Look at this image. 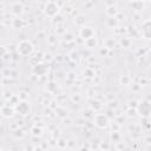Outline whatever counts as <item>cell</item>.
<instances>
[{
    "label": "cell",
    "mask_w": 151,
    "mask_h": 151,
    "mask_svg": "<svg viewBox=\"0 0 151 151\" xmlns=\"http://www.w3.org/2000/svg\"><path fill=\"white\" fill-rule=\"evenodd\" d=\"M103 107V105H101V103L99 101V100H92V103H91V109L93 110V111H99L100 109Z\"/></svg>",
    "instance_id": "2e32d148"
},
{
    "label": "cell",
    "mask_w": 151,
    "mask_h": 151,
    "mask_svg": "<svg viewBox=\"0 0 151 151\" xmlns=\"http://www.w3.org/2000/svg\"><path fill=\"white\" fill-rule=\"evenodd\" d=\"M113 46H114V40H113L112 38H109V39L105 40V47H107V48L110 50V48H112Z\"/></svg>",
    "instance_id": "d6986e66"
},
{
    "label": "cell",
    "mask_w": 151,
    "mask_h": 151,
    "mask_svg": "<svg viewBox=\"0 0 151 151\" xmlns=\"http://www.w3.org/2000/svg\"><path fill=\"white\" fill-rule=\"evenodd\" d=\"M79 35H80V38H83V40H86L88 38L94 37V31H93L92 27L84 25V26H81V28L79 31Z\"/></svg>",
    "instance_id": "52a82bcc"
},
{
    "label": "cell",
    "mask_w": 151,
    "mask_h": 151,
    "mask_svg": "<svg viewBox=\"0 0 151 151\" xmlns=\"http://www.w3.org/2000/svg\"><path fill=\"white\" fill-rule=\"evenodd\" d=\"M47 72V66L44 63H37L33 65V73L37 76H42Z\"/></svg>",
    "instance_id": "ba28073f"
},
{
    "label": "cell",
    "mask_w": 151,
    "mask_h": 151,
    "mask_svg": "<svg viewBox=\"0 0 151 151\" xmlns=\"http://www.w3.org/2000/svg\"><path fill=\"white\" fill-rule=\"evenodd\" d=\"M140 32H142V35H143L144 39L151 40V19L145 20V21L142 24Z\"/></svg>",
    "instance_id": "8992f818"
},
{
    "label": "cell",
    "mask_w": 151,
    "mask_h": 151,
    "mask_svg": "<svg viewBox=\"0 0 151 151\" xmlns=\"http://www.w3.org/2000/svg\"><path fill=\"white\" fill-rule=\"evenodd\" d=\"M131 7L136 11H140L144 8V1L143 0H133L131 2Z\"/></svg>",
    "instance_id": "4fadbf2b"
},
{
    "label": "cell",
    "mask_w": 151,
    "mask_h": 151,
    "mask_svg": "<svg viewBox=\"0 0 151 151\" xmlns=\"http://www.w3.org/2000/svg\"><path fill=\"white\" fill-rule=\"evenodd\" d=\"M11 9H12V13L14 15H20L24 12V6L20 2H14V4H12Z\"/></svg>",
    "instance_id": "30bf717a"
},
{
    "label": "cell",
    "mask_w": 151,
    "mask_h": 151,
    "mask_svg": "<svg viewBox=\"0 0 151 151\" xmlns=\"http://www.w3.org/2000/svg\"><path fill=\"white\" fill-rule=\"evenodd\" d=\"M84 42H85L86 47H88V48H93V47H97V44H98V41H97V38H96V37L88 38V39L84 40Z\"/></svg>",
    "instance_id": "7c38bea8"
},
{
    "label": "cell",
    "mask_w": 151,
    "mask_h": 151,
    "mask_svg": "<svg viewBox=\"0 0 151 151\" xmlns=\"http://www.w3.org/2000/svg\"><path fill=\"white\" fill-rule=\"evenodd\" d=\"M24 26H25V21L22 19H19V18L13 19V21H12V27L13 28H22Z\"/></svg>",
    "instance_id": "5bb4252c"
},
{
    "label": "cell",
    "mask_w": 151,
    "mask_h": 151,
    "mask_svg": "<svg viewBox=\"0 0 151 151\" xmlns=\"http://www.w3.org/2000/svg\"><path fill=\"white\" fill-rule=\"evenodd\" d=\"M60 12V7L57 2L54 1H48L46 2L45 7H44V13L46 17H50V18H53V17H57Z\"/></svg>",
    "instance_id": "7a4b0ae2"
},
{
    "label": "cell",
    "mask_w": 151,
    "mask_h": 151,
    "mask_svg": "<svg viewBox=\"0 0 151 151\" xmlns=\"http://www.w3.org/2000/svg\"><path fill=\"white\" fill-rule=\"evenodd\" d=\"M93 123L99 129H106L110 124V120L105 113H97L93 116Z\"/></svg>",
    "instance_id": "277c9868"
},
{
    "label": "cell",
    "mask_w": 151,
    "mask_h": 151,
    "mask_svg": "<svg viewBox=\"0 0 151 151\" xmlns=\"http://www.w3.org/2000/svg\"><path fill=\"white\" fill-rule=\"evenodd\" d=\"M78 57H79V54H78L77 52L73 51V52L71 53V59H72V60H78Z\"/></svg>",
    "instance_id": "603a6c76"
},
{
    "label": "cell",
    "mask_w": 151,
    "mask_h": 151,
    "mask_svg": "<svg viewBox=\"0 0 151 151\" xmlns=\"http://www.w3.org/2000/svg\"><path fill=\"white\" fill-rule=\"evenodd\" d=\"M105 13L109 18H116V15L118 14V8L114 5H109L105 9Z\"/></svg>",
    "instance_id": "8fae6325"
},
{
    "label": "cell",
    "mask_w": 151,
    "mask_h": 151,
    "mask_svg": "<svg viewBox=\"0 0 151 151\" xmlns=\"http://www.w3.org/2000/svg\"><path fill=\"white\" fill-rule=\"evenodd\" d=\"M136 112H137V109H136V110H133V109H132V110H131V109L127 110V114H129L130 117H131V116L134 117V116H136Z\"/></svg>",
    "instance_id": "7402d4cb"
},
{
    "label": "cell",
    "mask_w": 151,
    "mask_h": 151,
    "mask_svg": "<svg viewBox=\"0 0 151 151\" xmlns=\"http://www.w3.org/2000/svg\"><path fill=\"white\" fill-rule=\"evenodd\" d=\"M85 20H86V18H85V15H83V14H79L77 18H76V20H74V22L78 25V26H84L85 25Z\"/></svg>",
    "instance_id": "9a60e30c"
},
{
    "label": "cell",
    "mask_w": 151,
    "mask_h": 151,
    "mask_svg": "<svg viewBox=\"0 0 151 151\" xmlns=\"http://www.w3.org/2000/svg\"><path fill=\"white\" fill-rule=\"evenodd\" d=\"M137 113H139L142 117L147 118L151 116V103L147 100H140L137 105Z\"/></svg>",
    "instance_id": "3957f363"
},
{
    "label": "cell",
    "mask_w": 151,
    "mask_h": 151,
    "mask_svg": "<svg viewBox=\"0 0 151 151\" xmlns=\"http://www.w3.org/2000/svg\"><path fill=\"white\" fill-rule=\"evenodd\" d=\"M31 132H32L33 136H40V134H41V129L35 126V127H33V129L31 130Z\"/></svg>",
    "instance_id": "ffe728a7"
},
{
    "label": "cell",
    "mask_w": 151,
    "mask_h": 151,
    "mask_svg": "<svg viewBox=\"0 0 151 151\" xmlns=\"http://www.w3.org/2000/svg\"><path fill=\"white\" fill-rule=\"evenodd\" d=\"M15 111L21 114V116H27L29 112H31V106H29V103L27 100H19L17 104H15Z\"/></svg>",
    "instance_id": "5b68a950"
},
{
    "label": "cell",
    "mask_w": 151,
    "mask_h": 151,
    "mask_svg": "<svg viewBox=\"0 0 151 151\" xmlns=\"http://www.w3.org/2000/svg\"><path fill=\"white\" fill-rule=\"evenodd\" d=\"M106 25H107L109 27H116V26H117V20H116V18H109L107 21H106Z\"/></svg>",
    "instance_id": "ac0fdd59"
},
{
    "label": "cell",
    "mask_w": 151,
    "mask_h": 151,
    "mask_svg": "<svg viewBox=\"0 0 151 151\" xmlns=\"http://www.w3.org/2000/svg\"><path fill=\"white\" fill-rule=\"evenodd\" d=\"M14 112H15V109L9 107V105H4V106L1 107V114H2V117H5V118H11V117H13Z\"/></svg>",
    "instance_id": "9c48e42d"
},
{
    "label": "cell",
    "mask_w": 151,
    "mask_h": 151,
    "mask_svg": "<svg viewBox=\"0 0 151 151\" xmlns=\"http://www.w3.org/2000/svg\"><path fill=\"white\" fill-rule=\"evenodd\" d=\"M64 39L66 41H72L73 40V34L72 33H65L64 34Z\"/></svg>",
    "instance_id": "44dd1931"
},
{
    "label": "cell",
    "mask_w": 151,
    "mask_h": 151,
    "mask_svg": "<svg viewBox=\"0 0 151 151\" xmlns=\"http://www.w3.org/2000/svg\"><path fill=\"white\" fill-rule=\"evenodd\" d=\"M150 42H151V40H150ZM150 48H151V45H150Z\"/></svg>",
    "instance_id": "d4e9b609"
},
{
    "label": "cell",
    "mask_w": 151,
    "mask_h": 151,
    "mask_svg": "<svg viewBox=\"0 0 151 151\" xmlns=\"http://www.w3.org/2000/svg\"><path fill=\"white\" fill-rule=\"evenodd\" d=\"M33 50H34V46L33 44L29 41V40H21L18 46H17V51H18V54L21 55V57H28L33 53Z\"/></svg>",
    "instance_id": "6da1fadb"
},
{
    "label": "cell",
    "mask_w": 151,
    "mask_h": 151,
    "mask_svg": "<svg viewBox=\"0 0 151 151\" xmlns=\"http://www.w3.org/2000/svg\"><path fill=\"white\" fill-rule=\"evenodd\" d=\"M150 4H151V0H150Z\"/></svg>",
    "instance_id": "484cf974"
},
{
    "label": "cell",
    "mask_w": 151,
    "mask_h": 151,
    "mask_svg": "<svg viewBox=\"0 0 151 151\" xmlns=\"http://www.w3.org/2000/svg\"><path fill=\"white\" fill-rule=\"evenodd\" d=\"M119 81H120V84H122V85H129V84H130V81H131V79H130V77H129V76H122V77H120V79H119Z\"/></svg>",
    "instance_id": "e0dca14e"
},
{
    "label": "cell",
    "mask_w": 151,
    "mask_h": 151,
    "mask_svg": "<svg viewBox=\"0 0 151 151\" xmlns=\"http://www.w3.org/2000/svg\"><path fill=\"white\" fill-rule=\"evenodd\" d=\"M123 44H124V46H125V47H127V46L130 45V40H129V39L123 38V39H122V45H123Z\"/></svg>",
    "instance_id": "cb8c5ba5"
}]
</instances>
